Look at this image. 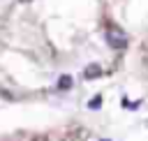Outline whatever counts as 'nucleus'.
Returning <instances> with one entry per match:
<instances>
[{
    "mask_svg": "<svg viewBox=\"0 0 148 141\" xmlns=\"http://www.w3.org/2000/svg\"><path fill=\"white\" fill-rule=\"evenodd\" d=\"M88 106H90V109H99V106H102V99H99V97H95V99H90V104H88Z\"/></svg>",
    "mask_w": 148,
    "mask_h": 141,
    "instance_id": "20e7f679",
    "label": "nucleus"
},
{
    "mask_svg": "<svg viewBox=\"0 0 148 141\" xmlns=\"http://www.w3.org/2000/svg\"><path fill=\"white\" fill-rule=\"evenodd\" d=\"M106 42H109L113 49H125V46H127V37H125V32L118 30V28H109V30H106Z\"/></svg>",
    "mask_w": 148,
    "mask_h": 141,
    "instance_id": "f257e3e1",
    "label": "nucleus"
},
{
    "mask_svg": "<svg viewBox=\"0 0 148 141\" xmlns=\"http://www.w3.org/2000/svg\"><path fill=\"white\" fill-rule=\"evenodd\" d=\"M102 141H109V139H102Z\"/></svg>",
    "mask_w": 148,
    "mask_h": 141,
    "instance_id": "39448f33",
    "label": "nucleus"
},
{
    "mask_svg": "<svg viewBox=\"0 0 148 141\" xmlns=\"http://www.w3.org/2000/svg\"><path fill=\"white\" fill-rule=\"evenodd\" d=\"M69 86H72V76H69V74H62L60 81H58V88H60V90H67Z\"/></svg>",
    "mask_w": 148,
    "mask_h": 141,
    "instance_id": "7ed1b4c3",
    "label": "nucleus"
},
{
    "mask_svg": "<svg viewBox=\"0 0 148 141\" xmlns=\"http://www.w3.org/2000/svg\"><path fill=\"white\" fill-rule=\"evenodd\" d=\"M102 74V67L99 65H88L86 67V79H95V76H99Z\"/></svg>",
    "mask_w": 148,
    "mask_h": 141,
    "instance_id": "f03ea898",
    "label": "nucleus"
}]
</instances>
